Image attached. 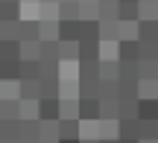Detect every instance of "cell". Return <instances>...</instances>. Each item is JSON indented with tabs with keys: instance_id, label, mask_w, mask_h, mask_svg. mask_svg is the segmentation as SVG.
I'll return each instance as SVG.
<instances>
[{
	"instance_id": "6da1fadb",
	"label": "cell",
	"mask_w": 158,
	"mask_h": 143,
	"mask_svg": "<svg viewBox=\"0 0 158 143\" xmlns=\"http://www.w3.org/2000/svg\"><path fill=\"white\" fill-rule=\"evenodd\" d=\"M100 120V97H79V123Z\"/></svg>"
},
{
	"instance_id": "7a4b0ae2",
	"label": "cell",
	"mask_w": 158,
	"mask_h": 143,
	"mask_svg": "<svg viewBox=\"0 0 158 143\" xmlns=\"http://www.w3.org/2000/svg\"><path fill=\"white\" fill-rule=\"evenodd\" d=\"M117 53H120V58H117L120 64H138V62H141V41H138V38L135 41H129V38L120 41Z\"/></svg>"
},
{
	"instance_id": "3957f363",
	"label": "cell",
	"mask_w": 158,
	"mask_h": 143,
	"mask_svg": "<svg viewBox=\"0 0 158 143\" xmlns=\"http://www.w3.org/2000/svg\"><path fill=\"white\" fill-rule=\"evenodd\" d=\"M38 120L56 123L59 120V97H41L38 99Z\"/></svg>"
},
{
	"instance_id": "277c9868",
	"label": "cell",
	"mask_w": 158,
	"mask_h": 143,
	"mask_svg": "<svg viewBox=\"0 0 158 143\" xmlns=\"http://www.w3.org/2000/svg\"><path fill=\"white\" fill-rule=\"evenodd\" d=\"M138 120H158V97H138Z\"/></svg>"
},
{
	"instance_id": "5b68a950",
	"label": "cell",
	"mask_w": 158,
	"mask_h": 143,
	"mask_svg": "<svg viewBox=\"0 0 158 143\" xmlns=\"http://www.w3.org/2000/svg\"><path fill=\"white\" fill-rule=\"evenodd\" d=\"M0 62H21V41L18 38L0 41Z\"/></svg>"
},
{
	"instance_id": "8992f818",
	"label": "cell",
	"mask_w": 158,
	"mask_h": 143,
	"mask_svg": "<svg viewBox=\"0 0 158 143\" xmlns=\"http://www.w3.org/2000/svg\"><path fill=\"white\" fill-rule=\"evenodd\" d=\"M79 62H100V41H79Z\"/></svg>"
},
{
	"instance_id": "52a82bcc",
	"label": "cell",
	"mask_w": 158,
	"mask_h": 143,
	"mask_svg": "<svg viewBox=\"0 0 158 143\" xmlns=\"http://www.w3.org/2000/svg\"><path fill=\"white\" fill-rule=\"evenodd\" d=\"M0 21H21V0H0Z\"/></svg>"
},
{
	"instance_id": "ba28073f",
	"label": "cell",
	"mask_w": 158,
	"mask_h": 143,
	"mask_svg": "<svg viewBox=\"0 0 158 143\" xmlns=\"http://www.w3.org/2000/svg\"><path fill=\"white\" fill-rule=\"evenodd\" d=\"M59 41H79V21H59Z\"/></svg>"
},
{
	"instance_id": "9c48e42d",
	"label": "cell",
	"mask_w": 158,
	"mask_h": 143,
	"mask_svg": "<svg viewBox=\"0 0 158 143\" xmlns=\"http://www.w3.org/2000/svg\"><path fill=\"white\" fill-rule=\"evenodd\" d=\"M138 41H158V21H138Z\"/></svg>"
},
{
	"instance_id": "30bf717a",
	"label": "cell",
	"mask_w": 158,
	"mask_h": 143,
	"mask_svg": "<svg viewBox=\"0 0 158 143\" xmlns=\"http://www.w3.org/2000/svg\"><path fill=\"white\" fill-rule=\"evenodd\" d=\"M138 140H158V120H138Z\"/></svg>"
},
{
	"instance_id": "8fae6325",
	"label": "cell",
	"mask_w": 158,
	"mask_h": 143,
	"mask_svg": "<svg viewBox=\"0 0 158 143\" xmlns=\"http://www.w3.org/2000/svg\"><path fill=\"white\" fill-rule=\"evenodd\" d=\"M21 82V62H0V82Z\"/></svg>"
},
{
	"instance_id": "7c38bea8",
	"label": "cell",
	"mask_w": 158,
	"mask_h": 143,
	"mask_svg": "<svg viewBox=\"0 0 158 143\" xmlns=\"http://www.w3.org/2000/svg\"><path fill=\"white\" fill-rule=\"evenodd\" d=\"M59 21H79V3L76 0H62L59 3Z\"/></svg>"
},
{
	"instance_id": "4fadbf2b",
	"label": "cell",
	"mask_w": 158,
	"mask_h": 143,
	"mask_svg": "<svg viewBox=\"0 0 158 143\" xmlns=\"http://www.w3.org/2000/svg\"><path fill=\"white\" fill-rule=\"evenodd\" d=\"M117 76H120V62H100V79L117 82Z\"/></svg>"
},
{
	"instance_id": "5bb4252c",
	"label": "cell",
	"mask_w": 158,
	"mask_h": 143,
	"mask_svg": "<svg viewBox=\"0 0 158 143\" xmlns=\"http://www.w3.org/2000/svg\"><path fill=\"white\" fill-rule=\"evenodd\" d=\"M117 143H141L138 137H117Z\"/></svg>"
},
{
	"instance_id": "9a60e30c",
	"label": "cell",
	"mask_w": 158,
	"mask_h": 143,
	"mask_svg": "<svg viewBox=\"0 0 158 143\" xmlns=\"http://www.w3.org/2000/svg\"><path fill=\"white\" fill-rule=\"evenodd\" d=\"M82 137H59V143H79Z\"/></svg>"
},
{
	"instance_id": "2e32d148",
	"label": "cell",
	"mask_w": 158,
	"mask_h": 143,
	"mask_svg": "<svg viewBox=\"0 0 158 143\" xmlns=\"http://www.w3.org/2000/svg\"><path fill=\"white\" fill-rule=\"evenodd\" d=\"M100 143H117V137H100Z\"/></svg>"
},
{
	"instance_id": "e0dca14e",
	"label": "cell",
	"mask_w": 158,
	"mask_h": 143,
	"mask_svg": "<svg viewBox=\"0 0 158 143\" xmlns=\"http://www.w3.org/2000/svg\"><path fill=\"white\" fill-rule=\"evenodd\" d=\"M155 97H158V82H155Z\"/></svg>"
}]
</instances>
